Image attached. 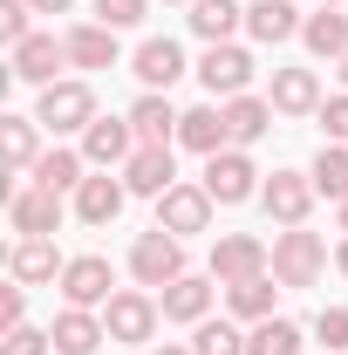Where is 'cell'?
Listing matches in <instances>:
<instances>
[{
  "mask_svg": "<svg viewBox=\"0 0 348 355\" xmlns=\"http://www.w3.org/2000/svg\"><path fill=\"white\" fill-rule=\"evenodd\" d=\"M287 294H301V287H314L321 273H328V239L321 232H307V225H280L273 232V266H266Z\"/></svg>",
  "mask_w": 348,
  "mask_h": 355,
  "instance_id": "cell-1",
  "label": "cell"
},
{
  "mask_svg": "<svg viewBox=\"0 0 348 355\" xmlns=\"http://www.w3.org/2000/svg\"><path fill=\"white\" fill-rule=\"evenodd\" d=\"M96 116H103V110H96V89H89L82 76H62V83H48V89H42V103H35V123H42L48 137H82Z\"/></svg>",
  "mask_w": 348,
  "mask_h": 355,
  "instance_id": "cell-2",
  "label": "cell"
},
{
  "mask_svg": "<svg viewBox=\"0 0 348 355\" xmlns=\"http://www.w3.org/2000/svg\"><path fill=\"white\" fill-rule=\"evenodd\" d=\"M157 321H164V301H157L150 287H116L110 308H103V328H110L116 349H143V342H157Z\"/></svg>",
  "mask_w": 348,
  "mask_h": 355,
  "instance_id": "cell-3",
  "label": "cell"
},
{
  "mask_svg": "<svg viewBox=\"0 0 348 355\" xmlns=\"http://www.w3.org/2000/svg\"><path fill=\"white\" fill-rule=\"evenodd\" d=\"M191 266H184V239L164 232V225H150V232H137L130 239V280L137 287H150V294H164L171 280H184Z\"/></svg>",
  "mask_w": 348,
  "mask_h": 355,
  "instance_id": "cell-4",
  "label": "cell"
},
{
  "mask_svg": "<svg viewBox=\"0 0 348 355\" xmlns=\"http://www.w3.org/2000/svg\"><path fill=\"white\" fill-rule=\"evenodd\" d=\"M191 76L205 83V96H212V103L253 96V48H239V42H212L205 55H198V69H191Z\"/></svg>",
  "mask_w": 348,
  "mask_h": 355,
  "instance_id": "cell-5",
  "label": "cell"
},
{
  "mask_svg": "<svg viewBox=\"0 0 348 355\" xmlns=\"http://www.w3.org/2000/svg\"><path fill=\"white\" fill-rule=\"evenodd\" d=\"M273 266V246L260 232H218L212 239V280L218 287H239V280H260Z\"/></svg>",
  "mask_w": 348,
  "mask_h": 355,
  "instance_id": "cell-6",
  "label": "cell"
},
{
  "mask_svg": "<svg viewBox=\"0 0 348 355\" xmlns=\"http://www.w3.org/2000/svg\"><path fill=\"white\" fill-rule=\"evenodd\" d=\"M205 191H212L218 205H246V198H260V164H253V150H218L205 157V178H198Z\"/></svg>",
  "mask_w": 348,
  "mask_h": 355,
  "instance_id": "cell-7",
  "label": "cell"
},
{
  "mask_svg": "<svg viewBox=\"0 0 348 355\" xmlns=\"http://www.w3.org/2000/svg\"><path fill=\"white\" fill-rule=\"evenodd\" d=\"M62 308H110V294H116V273H110V260L103 253H76V260L62 266Z\"/></svg>",
  "mask_w": 348,
  "mask_h": 355,
  "instance_id": "cell-8",
  "label": "cell"
},
{
  "mask_svg": "<svg viewBox=\"0 0 348 355\" xmlns=\"http://www.w3.org/2000/svg\"><path fill=\"white\" fill-rule=\"evenodd\" d=\"M7 225H14L21 239H55V232H62V191H48V184H14V191H7Z\"/></svg>",
  "mask_w": 348,
  "mask_h": 355,
  "instance_id": "cell-9",
  "label": "cell"
},
{
  "mask_svg": "<svg viewBox=\"0 0 348 355\" xmlns=\"http://www.w3.org/2000/svg\"><path fill=\"white\" fill-rule=\"evenodd\" d=\"M212 212H218V198L205 191V184H184V178H177L171 191L157 198V225H164V232H177V239L212 232Z\"/></svg>",
  "mask_w": 348,
  "mask_h": 355,
  "instance_id": "cell-10",
  "label": "cell"
},
{
  "mask_svg": "<svg viewBox=\"0 0 348 355\" xmlns=\"http://www.w3.org/2000/svg\"><path fill=\"white\" fill-rule=\"evenodd\" d=\"M89 157V171H123L137 157V130H130V116H96L82 130V144H76Z\"/></svg>",
  "mask_w": 348,
  "mask_h": 355,
  "instance_id": "cell-11",
  "label": "cell"
},
{
  "mask_svg": "<svg viewBox=\"0 0 348 355\" xmlns=\"http://www.w3.org/2000/svg\"><path fill=\"white\" fill-rule=\"evenodd\" d=\"M62 69H69V42H55V35H28L21 48H7V76L14 83L48 89V83H62Z\"/></svg>",
  "mask_w": 348,
  "mask_h": 355,
  "instance_id": "cell-12",
  "label": "cell"
},
{
  "mask_svg": "<svg viewBox=\"0 0 348 355\" xmlns=\"http://www.w3.org/2000/svg\"><path fill=\"white\" fill-rule=\"evenodd\" d=\"M314 198H321V191H314V178H307V171H273L260 184V205H266V219H273V225H307Z\"/></svg>",
  "mask_w": 348,
  "mask_h": 355,
  "instance_id": "cell-13",
  "label": "cell"
},
{
  "mask_svg": "<svg viewBox=\"0 0 348 355\" xmlns=\"http://www.w3.org/2000/svg\"><path fill=\"white\" fill-rule=\"evenodd\" d=\"M116 178L130 184V198H164V191L177 184V150L171 144H137V157Z\"/></svg>",
  "mask_w": 348,
  "mask_h": 355,
  "instance_id": "cell-14",
  "label": "cell"
},
{
  "mask_svg": "<svg viewBox=\"0 0 348 355\" xmlns=\"http://www.w3.org/2000/svg\"><path fill=\"white\" fill-rule=\"evenodd\" d=\"M177 150H191V157H218V150H232L225 103H191V110L177 116Z\"/></svg>",
  "mask_w": 348,
  "mask_h": 355,
  "instance_id": "cell-15",
  "label": "cell"
},
{
  "mask_svg": "<svg viewBox=\"0 0 348 355\" xmlns=\"http://www.w3.org/2000/svg\"><path fill=\"white\" fill-rule=\"evenodd\" d=\"M123 198H130V184H123V178L96 171V178H82V184H76V219L103 232V225H116V219H123Z\"/></svg>",
  "mask_w": 348,
  "mask_h": 355,
  "instance_id": "cell-16",
  "label": "cell"
},
{
  "mask_svg": "<svg viewBox=\"0 0 348 355\" xmlns=\"http://www.w3.org/2000/svg\"><path fill=\"white\" fill-rule=\"evenodd\" d=\"M157 301H164V321H177V328H198V321L212 314V301H218V280H212V273H184V280H171Z\"/></svg>",
  "mask_w": 348,
  "mask_h": 355,
  "instance_id": "cell-17",
  "label": "cell"
},
{
  "mask_svg": "<svg viewBox=\"0 0 348 355\" xmlns=\"http://www.w3.org/2000/svg\"><path fill=\"white\" fill-rule=\"evenodd\" d=\"M130 76H137L143 89H164V96H171V83L184 76V48H177L171 35H150V42H137Z\"/></svg>",
  "mask_w": 348,
  "mask_h": 355,
  "instance_id": "cell-18",
  "label": "cell"
},
{
  "mask_svg": "<svg viewBox=\"0 0 348 355\" xmlns=\"http://www.w3.org/2000/svg\"><path fill=\"white\" fill-rule=\"evenodd\" d=\"M301 28H307V14L294 7V0H253V7H246V35H253L260 48L301 42Z\"/></svg>",
  "mask_w": 348,
  "mask_h": 355,
  "instance_id": "cell-19",
  "label": "cell"
},
{
  "mask_svg": "<svg viewBox=\"0 0 348 355\" xmlns=\"http://www.w3.org/2000/svg\"><path fill=\"white\" fill-rule=\"evenodd\" d=\"M266 103L280 110V116H321V76L314 69H273V89H266Z\"/></svg>",
  "mask_w": 348,
  "mask_h": 355,
  "instance_id": "cell-20",
  "label": "cell"
},
{
  "mask_svg": "<svg viewBox=\"0 0 348 355\" xmlns=\"http://www.w3.org/2000/svg\"><path fill=\"white\" fill-rule=\"evenodd\" d=\"M123 116H130L137 144H177V116H184V110H177L164 89H143V96H137Z\"/></svg>",
  "mask_w": 348,
  "mask_h": 355,
  "instance_id": "cell-21",
  "label": "cell"
},
{
  "mask_svg": "<svg viewBox=\"0 0 348 355\" xmlns=\"http://www.w3.org/2000/svg\"><path fill=\"white\" fill-rule=\"evenodd\" d=\"M62 253H55V239H14V253H7V273L21 280V287H55L62 280Z\"/></svg>",
  "mask_w": 348,
  "mask_h": 355,
  "instance_id": "cell-22",
  "label": "cell"
},
{
  "mask_svg": "<svg viewBox=\"0 0 348 355\" xmlns=\"http://www.w3.org/2000/svg\"><path fill=\"white\" fill-rule=\"evenodd\" d=\"M48 335H55V355H96L103 342H110V328H103L96 308H62Z\"/></svg>",
  "mask_w": 348,
  "mask_h": 355,
  "instance_id": "cell-23",
  "label": "cell"
},
{
  "mask_svg": "<svg viewBox=\"0 0 348 355\" xmlns=\"http://www.w3.org/2000/svg\"><path fill=\"white\" fill-rule=\"evenodd\" d=\"M62 42H69V69H116V55H123L116 28H103V21H76Z\"/></svg>",
  "mask_w": 348,
  "mask_h": 355,
  "instance_id": "cell-24",
  "label": "cell"
},
{
  "mask_svg": "<svg viewBox=\"0 0 348 355\" xmlns=\"http://www.w3.org/2000/svg\"><path fill=\"white\" fill-rule=\"evenodd\" d=\"M0 157H7L14 178H28L42 164V123L35 116H0Z\"/></svg>",
  "mask_w": 348,
  "mask_h": 355,
  "instance_id": "cell-25",
  "label": "cell"
},
{
  "mask_svg": "<svg viewBox=\"0 0 348 355\" xmlns=\"http://www.w3.org/2000/svg\"><path fill=\"white\" fill-rule=\"evenodd\" d=\"M273 116H280V110H273L266 96H232V103H225V130H232V150H253V144L273 130Z\"/></svg>",
  "mask_w": 348,
  "mask_h": 355,
  "instance_id": "cell-26",
  "label": "cell"
},
{
  "mask_svg": "<svg viewBox=\"0 0 348 355\" xmlns=\"http://www.w3.org/2000/svg\"><path fill=\"white\" fill-rule=\"evenodd\" d=\"M301 42H307L314 62H342V55H348V14H342V7H314L307 28H301Z\"/></svg>",
  "mask_w": 348,
  "mask_h": 355,
  "instance_id": "cell-27",
  "label": "cell"
},
{
  "mask_svg": "<svg viewBox=\"0 0 348 355\" xmlns=\"http://www.w3.org/2000/svg\"><path fill=\"white\" fill-rule=\"evenodd\" d=\"M184 21H191V35H198V42L212 48V42H232V35L246 28V7H239V0H198Z\"/></svg>",
  "mask_w": 348,
  "mask_h": 355,
  "instance_id": "cell-28",
  "label": "cell"
},
{
  "mask_svg": "<svg viewBox=\"0 0 348 355\" xmlns=\"http://www.w3.org/2000/svg\"><path fill=\"white\" fill-rule=\"evenodd\" d=\"M28 178H35V184H48V191H76V184L89 178V157H82V150H69V144H48L42 164H35Z\"/></svg>",
  "mask_w": 348,
  "mask_h": 355,
  "instance_id": "cell-29",
  "label": "cell"
},
{
  "mask_svg": "<svg viewBox=\"0 0 348 355\" xmlns=\"http://www.w3.org/2000/svg\"><path fill=\"white\" fill-rule=\"evenodd\" d=\"M273 294H280V280L273 273H260V280H239V287H225V308H232V321H273Z\"/></svg>",
  "mask_w": 348,
  "mask_h": 355,
  "instance_id": "cell-30",
  "label": "cell"
},
{
  "mask_svg": "<svg viewBox=\"0 0 348 355\" xmlns=\"http://www.w3.org/2000/svg\"><path fill=\"white\" fill-rule=\"evenodd\" d=\"M301 349H307V335H301V321H287V314L246 328V355H301Z\"/></svg>",
  "mask_w": 348,
  "mask_h": 355,
  "instance_id": "cell-31",
  "label": "cell"
},
{
  "mask_svg": "<svg viewBox=\"0 0 348 355\" xmlns=\"http://www.w3.org/2000/svg\"><path fill=\"white\" fill-rule=\"evenodd\" d=\"M307 178H314V191H321V198H335V205H342V198H348V144H321V150H314V164H307Z\"/></svg>",
  "mask_w": 348,
  "mask_h": 355,
  "instance_id": "cell-32",
  "label": "cell"
},
{
  "mask_svg": "<svg viewBox=\"0 0 348 355\" xmlns=\"http://www.w3.org/2000/svg\"><path fill=\"white\" fill-rule=\"evenodd\" d=\"M191 355H246V328H239V321H212V314H205V321L191 328Z\"/></svg>",
  "mask_w": 348,
  "mask_h": 355,
  "instance_id": "cell-33",
  "label": "cell"
},
{
  "mask_svg": "<svg viewBox=\"0 0 348 355\" xmlns=\"http://www.w3.org/2000/svg\"><path fill=\"white\" fill-rule=\"evenodd\" d=\"M314 342H321V355H348V308L314 314Z\"/></svg>",
  "mask_w": 348,
  "mask_h": 355,
  "instance_id": "cell-34",
  "label": "cell"
},
{
  "mask_svg": "<svg viewBox=\"0 0 348 355\" xmlns=\"http://www.w3.org/2000/svg\"><path fill=\"white\" fill-rule=\"evenodd\" d=\"M0 355H55V335H48V328H35V321H21V328H7Z\"/></svg>",
  "mask_w": 348,
  "mask_h": 355,
  "instance_id": "cell-35",
  "label": "cell"
},
{
  "mask_svg": "<svg viewBox=\"0 0 348 355\" xmlns=\"http://www.w3.org/2000/svg\"><path fill=\"white\" fill-rule=\"evenodd\" d=\"M28 35H35V7H28V0H0V42L21 48Z\"/></svg>",
  "mask_w": 348,
  "mask_h": 355,
  "instance_id": "cell-36",
  "label": "cell"
},
{
  "mask_svg": "<svg viewBox=\"0 0 348 355\" xmlns=\"http://www.w3.org/2000/svg\"><path fill=\"white\" fill-rule=\"evenodd\" d=\"M89 14H96L103 28H116V35H123V28H137V21L150 14V0H96Z\"/></svg>",
  "mask_w": 348,
  "mask_h": 355,
  "instance_id": "cell-37",
  "label": "cell"
},
{
  "mask_svg": "<svg viewBox=\"0 0 348 355\" xmlns=\"http://www.w3.org/2000/svg\"><path fill=\"white\" fill-rule=\"evenodd\" d=\"M321 130H328V144H348V89L321 103Z\"/></svg>",
  "mask_w": 348,
  "mask_h": 355,
  "instance_id": "cell-38",
  "label": "cell"
},
{
  "mask_svg": "<svg viewBox=\"0 0 348 355\" xmlns=\"http://www.w3.org/2000/svg\"><path fill=\"white\" fill-rule=\"evenodd\" d=\"M28 321V287L14 280V287H0V328H21Z\"/></svg>",
  "mask_w": 348,
  "mask_h": 355,
  "instance_id": "cell-39",
  "label": "cell"
},
{
  "mask_svg": "<svg viewBox=\"0 0 348 355\" xmlns=\"http://www.w3.org/2000/svg\"><path fill=\"white\" fill-rule=\"evenodd\" d=\"M28 7H35V14H69L76 0H28Z\"/></svg>",
  "mask_w": 348,
  "mask_h": 355,
  "instance_id": "cell-40",
  "label": "cell"
},
{
  "mask_svg": "<svg viewBox=\"0 0 348 355\" xmlns=\"http://www.w3.org/2000/svg\"><path fill=\"white\" fill-rule=\"evenodd\" d=\"M335 273L348 280V232H342V246H335Z\"/></svg>",
  "mask_w": 348,
  "mask_h": 355,
  "instance_id": "cell-41",
  "label": "cell"
},
{
  "mask_svg": "<svg viewBox=\"0 0 348 355\" xmlns=\"http://www.w3.org/2000/svg\"><path fill=\"white\" fill-rule=\"evenodd\" d=\"M150 355H191V342H164V349H150Z\"/></svg>",
  "mask_w": 348,
  "mask_h": 355,
  "instance_id": "cell-42",
  "label": "cell"
},
{
  "mask_svg": "<svg viewBox=\"0 0 348 355\" xmlns=\"http://www.w3.org/2000/svg\"><path fill=\"white\" fill-rule=\"evenodd\" d=\"M335 212H342V232H348V198H342V205H335Z\"/></svg>",
  "mask_w": 348,
  "mask_h": 355,
  "instance_id": "cell-43",
  "label": "cell"
},
{
  "mask_svg": "<svg viewBox=\"0 0 348 355\" xmlns=\"http://www.w3.org/2000/svg\"><path fill=\"white\" fill-rule=\"evenodd\" d=\"M335 69H342V89H348V55H342V62H335Z\"/></svg>",
  "mask_w": 348,
  "mask_h": 355,
  "instance_id": "cell-44",
  "label": "cell"
},
{
  "mask_svg": "<svg viewBox=\"0 0 348 355\" xmlns=\"http://www.w3.org/2000/svg\"><path fill=\"white\" fill-rule=\"evenodd\" d=\"M164 7H198V0H164Z\"/></svg>",
  "mask_w": 348,
  "mask_h": 355,
  "instance_id": "cell-45",
  "label": "cell"
},
{
  "mask_svg": "<svg viewBox=\"0 0 348 355\" xmlns=\"http://www.w3.org/2000/svg\"><path fill=\"white\" fill-rule=\"evenodd\" d=\"M321 7H342V0H321Z\"/></svg>",
  "mask_w": 348,
  "mask_h": 355,
  "instance_id": "cell-46",
  "label": "cell"
}]
</instances>
